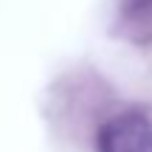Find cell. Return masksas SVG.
I'll use <instances>...</instances> for the list:
<instances>
[{
	"instance_id": "6da1fadb",
	"label": "cell",
	"mask_w": 152,
	"mask_h": 152,
	"mask_svg": "<svg viewBox=\"0 0 152 152\" xmlns=\"http://www.w3.org/2000/svg\"><path fill=\"white\" fill-rule=\"evenodd\" d=\"M99 152H152V121L144 113L113 115L99 130Z\"/></svg>"
},
{
	"instance_id": "7a4b0ae2",
	"label": "cell",
	"mask_w": 152,
	"mask_h": 152,
	"mask_svg": "<svg viewBox=\"0 0 152 152\" xmlns=\"http://www.w3.org/2000/svg\"><path fill=\"white\" fill-rule=\"evenodd\" d=\"M121 26L138 39L152 37V0H121Z\"/></svg>"
}]
</instances>
